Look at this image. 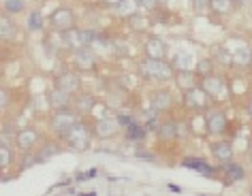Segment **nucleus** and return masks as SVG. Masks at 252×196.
<instances>
[{
    "instance_id": "f257e3e1",
    "label": "nucleus",
    "mask_w": 252,
    "mask_h": 196,
    "mask_svg": "<svg viewBox=\"0 0 252 196\" xmlns=\"http://www.w3.org/2000/svg\"><path fill=\"white\" fill-rule=\"evenodd\" d=\"M139 73L146 79H173V66L167 64L165 60H156V58H148L139 64Z\"/></svg>"
},
{
    "instance_id": "f03ea898",
    "label": "nucleus",
    "mask_w": 252,
    "mask_h": 196,
    "mask_svg": "<svg viewBox=\"0 0 252 196\" xmlns=\"http://www.w3.org/2000/svg\"><path fill=\"white\" fill-rule=\"evenodd\" d=\"M64 141L68 143V147L75 151H86L88 145H90V130L81 122H77L71 130L64 132Z\"/></svg>"
},
{
    "instance_id": "7ed1b4c3",
    "label": "nucleus",
    "mask_w": 252,
    "mask_h": 196,
    "mask_svg": "<svg viewBox=\"0 0 252 196\" xmlns=\"http://www.w3.org/2000/svg\"><path fill=\"white\" fill-rule=\"evenodd\" d=\"M60 34H62V43H64L68 49H73V52H77L81 47H88L94 39V34L90 30H77V28H68Z\"/></svg>"
},
{
    "instance_id": "20e7f679",
    "label": "nucleus",
    "mask_w": 252,
    "mask_h": 196,
    "mask_svg": "<svg viewBox=\"0 0 252 196\" xmlns=\"http://www.w3.org/2000/svg\"><path fill=\"white\" fill-rule=\"evenodd\" d=\"M77 122H79L77 111H68V107H66V109H58V111L54 113V117H52V128L58 132V135H64V132L71 130Z\"/></svg>"
},
{
    "instance_id": "39448f33",
    "label": "nucleus",
    "mask_w": 252,
    "mask_h": 196,
    "mask_svg": "<svg viewBox=\"0 0 252 196\" xmlns=\"http://www.w3.org/2000/svg\"><path fill=\"white\" fill-rule=\"evenodd\" d=\"M49 24H52L54 30L64 32V30L75 26V15H73V11L68 7H60V9H56L52 13V20H49Z\"/></svg>"
},
{
    "instance_id": "423d86ee",
    "label": "nucleus",
    "mask_w": 252,
    "mask_h": 196,
    "mask_svg": "<svg viewBox=\"0 0 252 196\" xmlns=\"http://www.w3.org/2000/svg\"><path fill=\"white\" fill-rule=\"evenodd\" d=\"M207 100H210V94H207L203 87H190V90H186V105L192 107V109H203L207 105Z\"/></svg>"
},
{
    "instance_id": "0eeeda50",
    "label": "nucleus",
    "mask_w": 252,
    "mask_h": 196,
    "mask_svg": "<svg viewBox=\"0 0 252 196\" xmlns=\"http://www.w3.org/2000/svg\"><path fill=\"white\" fill-rule=\"evenodd\" d=\"M201 87L210 94V98H220L224 94V81L220 77H216V75H207V77H203Z\"/></svg>"
},
{
    "instance_id": "6e6552de",
    "label": "nucleus",
    "mask_w": 252,
    "mask_h": 196,
    "mask_svg": "<svg viewBox=\"0 0 252 196\" xmlns=\"http://www.w3.org/2000/svg\"><path fill=\"white\" fill-rule=\"evenodd\" d=\"M36 141H39V135H36L34 128H24V130H20L15 135V145L20 149H24V151L32 149L36 145Z\"/></svg>"
},
{
    "instance_id": "1a4fd4ad",
    "label": "nucleus",
    "mask_w": 252,
    "mask_h": 196,
    "mask_svg": "<svg viewBox=\"0 0 252 196\" xmlns=\"http://www.w3.org/2000/svg\"><path fill=\"white\" fill-rule=\"evenodd\" d=\"M75 64H77L81 71H92L96 66V56L92 54L90 47H81L75 52Z\"/></svg>"
},
{
    "instance_id": "9d476101",
    "label": "nucleus",
    "mask_w": 252,
    "mask_h": 196,
    "mask_svg": "<svg viewBox=\"0 0 252 196\" xmlns=\"http://www.w3.org/2000/svg\"><path fill=\"white\" fill-rule=\"evenodd\" d=\"M56 87H60V90H64L68 94H75L81 87V81L75 73H62L58 79H56Z\"/></svg>"
},
{
    "instance_id": "9b49d317",
    "label": "nucleus",
    "mask_w": 252,
    "mask_h": 196,
    "mask_svg": "<svg viewBox=\"0 0 252 196\" xmlns=\"http://www.w3.org/2000/svg\"><path fill=\"white\" fill-rule=\"evenodd\" d=\"M118 126H120L118 119H100L94 126V132H96L98 139H113L118 135Z\"/></svg>"
},
{
    "instance_id": "f8f14e48",
    "label": "nucleus",
    "mask_w": 252,
    "mask_h": 196,
    "mask_svg": "<svg viewBox=\"0 0 252 196\" xmlns=\"http://www.w3.org/2000/svg\"><path fill=\"white\" fill-rule=\"evenodd\" d=\"M226 115L222 111H214L210 113V117H207V132L210 135H222V132L226 130Z\"/></svg>"
},
{
    "instance_id": "ddd939ff",
    "label": "nucleus",
    "mask_w": 252,
    "mask_h": 196,
    "mask_svg": "<svg viewBox=\"0 0 252 196\" xmlns=\"http://www.w3.org/2000/svg\"><path fill=\"white\" fill-rule=\"evenodd\" d=\"M146 54H148V58L165 60V56H167V45L158 39V36H150V39L146 41Z\"/></svg>"
},
{
    "instance_id": "4468645a",
    "label": "nucleus",
    "mask_w": 252,
    "mask_h": 196,
    "mask_svg": "<svg viewBox=\"0 0 252 196\" xmlns=\"http://www.w3.org/2000/svg\"><path fill=\"white\" fill-rule=\"evenodd\" d=\"M171 103H173V98H171V94H169L167 90L152 92V96H150V105H152V109H154L156 113L167 111L169 107H171Z\"/></svg>"
},
{
    "instance_id": "2eb2a0df",
    "label": "nucleus",
    "mask_w": 252,
    "mask_h": 196,
    "mask_svg": "<svg viewBox=\"0 0 252 196\" xmlns=\"http://www.w3.org/2000/svg\"><path fill=\"white\" fill-rule=\"evenodd\" d=\"M49 105L54 107L56 111L58 109H66L68 105H71V94L60 90V87H54L52 92H49Z\"/></svg>"
},
{
    "instance_id": "dca6fc26",
    "label": "nucleus",
    "mask_w": 252,
    "mask_h": 196,
    "mask_svg": "<svg viewBox=\"0 0 252 196\" xmlns=\"http://www.w3.org/2000/svg\"><path fill=\"white\" fill-rule=\"evenodd\" d=\"M212 156L216 158L218 162H222V164L231 162V158H233V147H231V143H226V141L216 143V145L212 147Z\"/></svg>"
},
{
    "instance_id": "f3484780",
    "label": "nucleus",
    "mask_w": 252,
    "mask_h": 196,
    "mask_svg": "<svg viewBox=\"0 0 252 196\" xmlns=\"http://www.w3.org/2000/svg\"><path fill=\"white\" fill-rule=\"evenodd\" d=\"M94 105H96V100H94L92 94H81V96L75 100V111L77 113H90L94 109Z\"/></svg>"
},
{
    "instance_id": "a211bd4d",
    "label": "nucleus",
    "mask_w": 252,
    "mask_h": 196,
    "mask_svg": "<svg viewBox=\"0 0 252 196\" xmlns=\"http://www.w3.org/2000/svg\"><path fill=\"white\" fill-rule=\"evenodd\" d=\"M175 84H178L180 90H190V87L197 85V81H194V75L190 71H180L178 75H175Z\"/></svg>"
},
{
    "instance_id": "6ab92c4d",
    "label": "nucleus",
    "mask_w": 252,
    "mask_h": 196,
    "mask_svg": "<svg viewBox=\"0 0 252 196\" xmlns=\"http://www.w3.org/2000/svg\"><path fill=\"white\" fill-rule=\"evenodd\" d=\"M224 173H226V179L229 181H239V179H244L246 177L244 167H239V164H235V162H226L224 164Z\"/></svg>"
},
{
    "instance_id": "aec40b11",
    "label": "nucleus",
    "mask_w": 252,
    "mask_h": 196,
    "mask_svg": "<svg viewBox=\"0 0 252 196\" xmlns=\"http://www.w3.org/2000/svg\"><path fill=\"white\" fill-rule=\"evenodd\" d=\"M184 167L186 168H194V170H199V173H203V175H212L214 173L212 167H207V162L201 160V158H186Z\"/></svg>"
},
{
    "instance_id": "412c9836",
    "label": "nucleus",
    "mask_w": 252,
    "mask_h": 196,
    "mask_svg": "<svg viewBox=\"0 0 252 196\" xmlns=\"http://www.w3.org/2000/svg\"><path fill=\"white\" fill-rule=\"evenodd\" d=\"M116 7H118V15L130 17V15L137 13V9H139V2H137V0H122V2H118Z\"/></svg>"
},
{
    "instance_id": "4be33fe9",
    "label": "nucleus",
    "mask_w": 252,
    "mask_h": 196,
    "mask_svg": "<svg viewBox=\"0 0 252 196\" xmlns=\"http://www.w3.org/2000/svg\"><path fill=\"white\" fill-rule=\"evenodd\" d=\"M0 36H2V41L15 39V24L11 22L9 17H2V20H0Z\"/></svg>"
},
{
    "instance_id": "5701e85b",
    "label": "nucleus",
    "mask_w": 252,
    "mask_h": 196,
    "mask_svg": "<svg viewBox=\"0 0 252 196\" xmlns=\"http://www.w3.org/2000/svg\"><path fill=\"white\" fill-rule=\"evenodd\" d=\"M158 137L165 139V141H171V139L178 137V124L175 122H165L158 126Z\"/></svg>"
},
{
    "instance_id": "b1692460",
    "label": "nucleus",
    "mask_w": 252,
    "mask_h": 196,
    "mask_svg": "<svg viewBox=\"0 0 252 196\" xmlns=\"http://www.w3.org/2000/svg\"><path fill=\"white\" fill-rule=\"evenodd\" d=\"M190 64H192L190 54H178L173 60V68H178V71H190Z\"/></svg>"
},
{
    "instance_id": "393cba45",
    "label": "nucleus",
    "mask_w": 252,
    "mask_h": 196,
    "mask_svg": "<svg viewBox=\"0 0 252 196\" xmlns=\"http://www.w3.org/2000/svg\"><path fill=\"white\" fill-rule=\"evenodd\" d=\"M233 0H210V9L214 13H229Z\"/></svg>"
},
{
    "instance_id": "a878e982",
    "label": "nucleus",
    "mask_w": 252,
    "mask_h": 196,
    "mask_svg": "<svg viewBox=\"0 0 252 196\" xmlns=\"http://www.w3.org/2000/svg\"><path fill=\"white\" fill-rule=\"evenodd\" d=\"M250 60H252V54L248 49H239V52L233 54V64H237V66H248Z\"/></svg>"
},
{
    "instance_id": "bb28decb",
    "label": "nucleus",
    "mask_w": 252,
    "mask_h": 196,
    "mask_svg": "<svg viewBox=\"0 0 252 196\" xmlns=\"http://www.w3.org/2000/svg\"><path fill=\"white\" fill-rule=\"evenodd\" d=\"M126 135H128V139H133V141H141V139L146 137V128L137 126V124H130V126H126Z\"/></svg>"
},
{
    "instance_id": "cd10ccee",
    "label": "nucleus",
    "mask_w": 252,
    "mask_h": 196,
    "mask_svg": "<svg viewBox=\"0 0 252 196\" xmlns=\"http://www.w3.org/2000/svg\"><path fill=\"white\" fill-rule=\"evenodd\" d=\"M197 75H199V77L201 79H203V77H207V75H212V60H199L197 62Z\"/></svg>"
},
{
    "instance_id": "c85d7f7f",
    "label": "nucleus",
    "mask_w": 252,
    "mask_h": 196,
    "mask_svg": "<svg viewBox=\"0 0 252 196\" xmlns=\"http://www.w3.org/2000/svg\"><path fill=\"white\" fill-rule=\"evenodd\" d=\"M43 28V17L41 13H30L28 17V30H32V32H36V30Z\"/></svg>"
},
{
    "instance_id": "c756f323",
    "label": "nucleus",
    "mask_w": 252,
    "mask_h": 196,
    "mask_svg": "<svg viewBox=\"0 0 252 196\" xmlns=\"http://www.w3.org/2000/svg\"><path fill=\"white\" fill-rule=\"evenodd\" d=\"M4 9L7 13H20L24 9V0H4Z\"/></svg>"
},
{
    "instance_id": "7c9ffc66",
    "label": "nucleus",
    "mask_w": 252,
    "mask_h": 196,
    "mask_svg": "<svg viewBox=\"0 0 252 196\" xmlns=\"http://www.w3.org/2000/svg\"><path fill=\"white\" fill-rule=\"evenodd\" d=\"M11 160H13V154H11V149H9V145L4 143L2 147H0V164L2 167H9Z\"/></svg>"
},
{
    "instance_id": "2f4dec72",
    "label": "nucleus",
    "mask_w": 252,
    "mask_h": 196,
    "mask_svg": "<svg viewBox=\"0 0 252 196\" xmlns=\"http://www.w3.org/2000/svg\"><path fill=\"white\" fill-rule=\"evenodd\" d=\"M128 20H130V24H133V28H135V30H143V28L148 26V20H146V17H139L137 13H135V15H130Z\"/></svg>"
},
{
    "instance_id": "473e14b6",
    "label": "nucleus",
    "mask_w": 252,
    "mask_h": 196,
    "mask_svg": "<svg viewBox=\"0 0 252 196\" xmlns=\"http://www.w3.org/2000/svg\"><path fill=\"white\" fill-rule=\"evenodd\" d=\"M192 4H194V9H197V11L210 9V0H192Z\"/></svg>"
},
{
    "instance_id": "72a5a7b5",
    "label": "nucleus",
    "mask_w": 252,
    "mask_h": 196,
    "mask_svg": "<svg viewBox=\"0 0 252 196\" xmlns=\"http://www.w3.org/2000/svg\"><path fill=\"white\" fill-rule=\"evenodd\" d=\"M137 2H139V7L141 9H154L156 7V2H158V0H137Z\"/></svg>"
},
{
    "instance_id": "f704fd0d",
    "label": "nucleus",
    "mask_w": 252,
    "mask_h": 196,
    "mask_svg": "<svg viewBox=\"0 0 252 196\" xmlns=\"http://www.w3.org/2000/svg\"><path fill=\"white\" fill-rule=\"evenodd\" d=\"M118 122H120V126H130V117L120 115V117H118Z\"/></svg>"
},
{
    "instance_id": "c9c22d12",
    "label": "nucleus",
    "mask_w": 252,
    "mask_h": 196,
    "mask_svg": "<svg viewBox=\"0 0 252 196\" xmlns=\"http://www.w3.org/2000/svg\"><path fill=\"white\" fill-rule=\"evenodd\" d=\"M7 103H9V96H7V92H2V96H0V105L7 107Z\"/></svg>"
},
{
    "instance_id": "e433bc0d",
    "label": "nucleus",
    "mask_w": 252,
    "mask_h": 196,
    "mask_svg": "<svg viewBox=\"0 0 252 196\" xmlns=\"http://www.w3.org/2000/svg\"><path fill=\"white\" fill-rule=\"evenodd\" d=\"M107 4H118V2H122V0H105Z\"/></svg>"
},
{
    "instance_id": "4c0bfd02",
    "label": "nucleus",
    "mask_w": 252,
    "mask_h": 196,
    "mask_svg": "<svg viewBox=\"0 0 252 196\" xmlns=\"http://www.w3.org/2000/svg\"><path fill=\"white\" fill-rule=\"evenodd\" d=\"M248 113H250V117H252V100H250V105H248Z\"/></svg>"
},
{
    "instance_id": "58836bf2",
    "label": "nucleus",
    "mask_w": 252,
    "mask_h": 196,
    "mask_svg": "<svg viewBox=\"0 0 252 196\" xmlns=\"http://www.w3.org/2000/svg\"><path fill=\"white\" fill-rule=\"evenodd\" d=\"M233 2H242V0H233Z\"/></svg>"
},
{
    "instance_id": "ea45409f",
    "label": "nucleus",
    "mask_w": 252,
    "mask_h": 196,
    "mask_svg": "<svg viewBox=\"0 0 252 196\" xmlns=\"http://www.w3.org/2000/svg\"><path fill=\"white\" fill-rule=\"evenodd\" d=\"M250 162H252V151H250Z\"/></svg>"
},
{
    "instance_id": "a19ab883",
    "label": "nucleus",
    "mask_w": 252,
    "mask_h": 196,
    "mask_svg": "<svg viewBox=\"0 0 252 196\" xmlns=\"http://www.w3.org/2000/svg\"><path fill=\"white\" fill-rule=\"evenodd\" d=\"M250 194H252V188H250Z\"/></svg>"
}]
</instances>
